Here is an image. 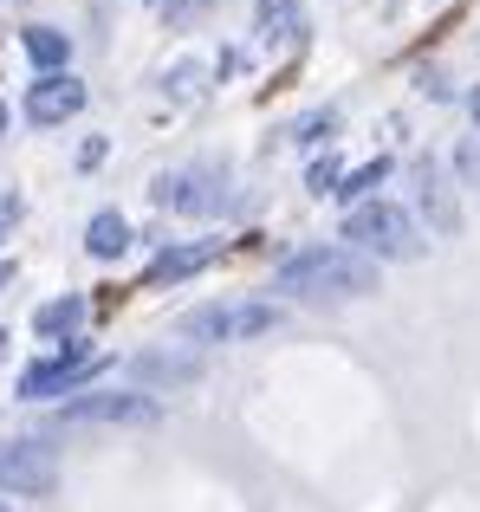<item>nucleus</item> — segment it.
<instances>
[{
    "label": "nucleus",
    "mask_w": 480,
    "mask_h": 512,
    "mask_svg": "<svg viewBox=\"0 0 480 512\" xmlns=\"http://www.w3.org/2000/svg\"><path fill=\"white\" fill-rule=\"evenodd\" d=\"M78 163H85V169H98V163H104V137H91L85 150H78Z\"/></svg>",
    "instance_id": "21"
},
{
    "label": "nucleus",
    "mask_w": 480,
    "mask_h": 512,
    "mask_svg": "<svg viewBox=\"0 0 480 512\" xmlns=\"http://www.w3.org/2000/svg\"><path fill=\"white\" fill-rule=\"evenodd\" d=\"M130 247V221L117 208H104V214H91V227H85V253L91 260H117V253Z\"/></svg>",
    "instance_id": "13"
},
{
    "label": "nucleus",
    "mask_w": 480,
    "mask_h": 512,
    "mask_svg": "<svg viewBox=\"0 0 480 512\" xmlns=\"http://www.w3.org/2000/svg\"><path fill=\"white\" fill-rule=\"evenodd\" d=\"M0 130H7V104H0Z\"/></svg>",
    "instance_id": "23"
},
{
    "label": "nucleus",
    "mask_w": 480,
    "mask_h": 512,
    "mask_svg": "<svg viewBox=\"0 0 480 512\" xmlns=\"http://www.w3.org/2000/svg\"><path fill=\"white\" fill-rule=\"evenodd\" d=\"M344 240H351L364 260H416L422 253V234L416 221H409V208H396V201H364V208H351V221H344Z\"/></svg>",
    "instance_id": "2"
},
{
    "label": "nucleus",
    "mask_w": 480,
    "mask_h": 512,
    "mask_svg": "<svg viewBox=\"0 0 480 512\" xmlns=\"http://www.w3.org/2000/svg\"><path fill=\"white\" fill-rule=\"evenodd\" d=\"M91 318V299H78V292H65V299H52V305H39L33 312V331L39 338H65L72 344V331Z\"/></svg>",
    "instance_id": "11"
},
{
    "label": "nucleus",
    "mask_w": 480,
    "mask_h": 512,
    "mask_svg": "<svg viewBox=\"0 0 480 512\" xmlns=\"http://www.w3.org/2000/svg\"><path fill=\"white\" fill-rule=\"evenodd\" d=\"M59 467L39 441H7L0 448V493H52Z\"/></svg>",
    "instance_id": "7"
},
{
    "label": "nucleus",
    "mask_w": 480,
    "mask_h": 512,
    "mask_svg": "<svg viewBox=\"0 0 480 512\" xmlns=\"http://www.w3.org/2000/svg\"><path fill=\"white\" fill-rule=\"evenodd\" d=\"M383 175H390V163H383V156H377V163H364V169L351 175V182L338 188V195H344V201H357V208H364V201H370V195H377V188H383Z\"/></svg>",
    "instance_id": "15"
},
{
    "label": "nucleus",
    "mask_w": 480,
    "mask_h": 512,
    "mask_svg": "<svg viewBox=\"0 0 480 512\" xmlns=\"http://www.w3.org/2000/svg\"><path fill=\"white\" fill-rule=\"evenodd\" d=\"M474 117H480V104H474Z\"/></svg>",
    "instance_id": "25"
},
{
    "label": "nucleus",
    "mask_w": 480,
    "mask_h": 512,
    "mask_svg": "<svg viewBox=\"0 0 480 512\" xmlns=\"http://www.w3.org/2000/svg\"><path fill=\"white\" fill-rule=\"evenodd\" d=\"M260 33H266V39H299V33H305L299 0H260Z\"/></svg>",
    "instance_id": "14"
},
{
    "label": "nucleus",
    "mask_w": 480,
    "mask_h": 512,
    "mask_svg": "<svg viewBox=\"0 0 480 512\" xmlns=\"http://www.w3.org/2000/svg\"><path fill=\"white\" fill-rule=\"evenodd\" d=\"M325 130H338V111H312V117H305L299 130H292V143H318Z\"/></svg>",
    "instance_id": "18"
},
{
    "label": "nucleus",
    "mask_w": 480,
    "mask_h": 512,
    "mask_svg": "<svg viewBox=\"0 0 480 512\" xmlns=\"http://www.w3.org/2000/svg\"><path fill=\"white\" fill-rule=\"evenodd\" d=\"M338 182H344V163H338V156H318L312 175H305V188H312V195H338Z\"/></svg>",
    "instance_id": "16"
},
{
    "label": "nucleus",
    "mask_w": 480,
    "mask_h": 512,
    "mask_svg": "<svg viewBox=\"0 0 480 512\" xmlns=\"http://www.w3.org/2000/svg\"><path fill=\"white\" fill-rule=\"evenodd\" d=\"M273 286L292 299H364L377 292V260H364L357 247H305L273 273Z\"/></svg>",
    "instance_id": "1"
},
{
    "label": "nucleus",
    "mask_w": 480,
    "mask_h": 512,
    "mask_svg": "<svg viewBox=\"0 0 480 512\" xmlns=\"http://www.w3.org/2000/svg\"><path fill=\"white\" fill-rule=\"evenodd\" d=\"M137 376H169V383H182V376H195V363H182V357H137Z\"/></svg>",
    "instance_id": "17"
},
{
    "label": "nucleus",
    "mask_w": 480,
    "mask_h": 512,
    "mask_svg": "<svg viewBox=\"0 0 480 512\" xmlns=\"http://www.w3.org/2000/svg\"><path fill=\"white\" fill-rule=\"evenodd\" d=\"M20 214H26V201H20V195H13V188H7V182H0V240H7V234H13V227H20Z\"/></svg>",
    "instance_id": "19"
},
{
    "label": "nucleus",
    "mask_w": 480,
    "mask_h": 512,
    "mask_svg": "<svg viewBox=\"0 0 480 512\" xmlns=\"http://www.w3.org/2000/svg\"><path fill=\"white\" fill-rule=\"evenodd\" d=\"M104 357H91L85 344H65V350H52V357H39L33 370L20 376V396L26 402H39V396H59V389H72V383H85L91 370H98Z\"/></svg>",
    "instance_id": "4"
},
{
    "label": "nucleus",
    "mask_w": 480,
    "mask_h": 512,
    "mask_svg": "<svg viewBox=\"0 0 480 512\" xmlns=\"http://www.w3.org/2000/svg\"><path fill=\"white\" fill-rule=\"evenodd\" d=\"M221 201H228V188H221L215 169H169L156 182V208H176V214H215Z\"/></svg>",
    "instance_id": "6"
},
{
    "label": "nucleus",
    "mask_w": 480,
    "mask_h": 512,
    "mask_svg": "<svg viewBox=\"0 0 480 512\" xmlns=\"http://www.w3.org/2000/svg\"><path fill=\"white\" fill-rule=\"evenodd\" d=\"M85 98H91V91L78 85L72 72H46V78H33V85H26V124L52 130V124H65V117L85 111Z\"/></svg>",
    "instance_id": "5"
},
{
    "label": "nucleus",
    "mask_w": 480,
    "mask_h": 512,
    "mask_svg": "<svg viewBox=\"0 0 480 512\" xmlns=\"http://www.w3.org/2000/svg\"><path fill=\"white\" fill-rule=\"evenodd\" d=\"M0 512H7V506H0Z\"/></svg>",
    "instance_id": "26"
},
{
    "label": "nucleus",
    "mask_w": 480,
    "mask_h": 512,
    "mask_svg": "<svg viewBox=\"0 0 480 512\" xmlns=\"http://www.w3.org/2000/svg\"><path fill=\"white\" fill-rule=\"evenodd\" d=\"M20 46H26V59L39 65V78H46V72H65V59H72V39H65L59 26H26Z\"/></svg>",
    "instance_id": "12"
},
{
    "label": "nucleus",
    "mask_w": 480,
    "mask_h": 512,
    "mask_svg": "<svg viewBox=\"0 0 480 512\" xmlns=\"http://www.w3.org/2000/svg\"><path fill=\"white\" fill-rule=\"evenodd\" d=\"M279 325V305L253 299V305H195V312H182V338L195 344H234V338H260V331Z\"/></svg>",
    "instance_id": "3"
},
{
    "label": "nucleus",
    "mask_w": 480,
    "mask_h": 512,
    "mask_svg": "<svg viewBox=\"0 0 480 512\" xmlns=\"http://www.w3.org/2000/svg\"><path fill=\"white\" fill-rule=\"evenodd\" d=\"M156 402L150 396H117V389H104V396H78L59 409V422H156Z\"/></svg>",
    "instance_id": "8"
},
{
    "label": "nucleus",
    "mask_w": 480,
    "mask_h": 512,
    "mask_svg": "<svg viewBox=\"0 0 480 512\" xmlns=\"http://www.w3.org/2000/svg\"><path fill=\"white\" fill-rule=\"evenodd\" d=\"M0 357H7V331H0Z\"/></svg>",
    "instance_id": "24"
},
{
    "label": "nucleus",
    "mask_w": 480,
    "mask_h": 512,
    "mask_svg": "<svg viewBox=\"0 0 480 512\" xmlns=\"http://www.w3.org/2000/svg\"><path fill=\"white\" fill-rule=\"evenodd\" d=\"M416 182H422V208H429V221L442 227V234H455L461 214H455V195H448L442 163H435V156H422V163H416Z\"/></svg>",
    "instance_id": "10"
},
{
    "label": "nucleus",
    "mask_w": 480,
    "mask_h": 512,
    "mask_svg": "<svg viewBox=\"0 0 480 512\" xmlns=\"http://www.w3.org/2000/svg\"><path fill=\"white\" fill-rule=\"evenodd\" d=\"M0 286H13V266L7 260H0Z\"/></svg>",
    "instance_id": "22"
},
{
    "label": "nucleus",
    "mask_w": 480,
    "mask_h": 512,
    "mask_svg": "<svg viewBox=\"0 0 480 512\" xmlns=\"http://www.w3.org/2000/svg\"><path fill=\"white\" fill-rule=\"evenodd\" d=\"M221 253V240H195V247H163L150 260V286H169V279H189V273H202L208 260Z\"/></svg>",
    "instance_id": "9"
},
{
    "label": "nucleus",
    "mask_w": 480,
    "mask_h": 512,
    "mask_svg": "<svg viewBox=\"0 0 480 512\" xmlns=\"http://www.w3.org/2000/svg\"><path fill=\"white\" fill-rule=\"evenodd\" d=\"M455 163H461V175H468V182L480 188V143H461V150H455Z\"/></svg>",
    "instance_id": "20"
}]
</instances>
